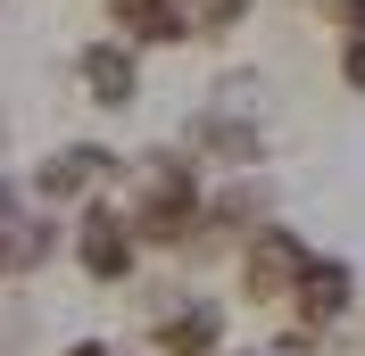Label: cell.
I'll return each mask as SVG.
<instances>
[{"mask_svg":"<svg viewBox=\"0 0 365 356\" xmlns=\"http://www.w3.org/2000/svg\"><path fill=\"white\" fill-rule=\"evenodd\" d=\"M299 266H307V248L291 232H257L250 241V298H274V290H291Z\"/></svg>","mask_w":365,"mask_h":356,"instance_id":"cell-5","label":"cell"},{"mask_svg":"<svg viewBox=\"0 0 365 356\" xmlns=\"http://www.w3.org/2000/svg\"><path fill=\"white\" fill-rule=\"evenodd\" d=\"M182 25H200V33H216V25H241V0H191V9H182Z\"/></svg>","mask_w":365,"mask_h":356,"instance_id":"cell-9","label":"cell"},{"mask_svg":"<svg viewBox=\"0 0 365 356\" xmlns=\"http://www.w3.org/2000/svg\"><path fill=\"white\" fill-rule=\"evenodd\" d=\"M133 248H141V232L116 216V207H83V224H75V257H83L91 282H125V273H133Z\"/></svg>","mask_w":365,"mask_h":356,"instance_id":"cell-2","label":"cell"},{"mask_svg":"<svg viewBox=\"0 0 365 356\" xmlns=\"http://www.w3.org/2000/svg\"><path fill=\"white\" fill-rule=\"evenodd\" d=\"M0 266H9V241H0Z\"/></svg>","mask_w":365,"mask_h":356,"instance_id":"cell-12","label":"cell"},{"mask_svg":"<svg viewBox=\"0 0 365 356\" xmlns=\"http://www.w3.org/2000/svg\"><path fill=\"white\" fill-rule=\"evenodd\" d=\"M191 216H200V182H191V166L182 157H141V191H133V232L141 241H175V232H191Z\"/></svg>","mask_w":365,"mask_h":356,"instance_id":"cell-1","label":"cell"},{"mask_svg":"<svg viewBox=\"0 0 365 356\" xmlns=\"http://www.w3.org/2000/svg\"><path fill=\"white\" fill-rule=\"evenodd\" d=\"M316 9H324V17H341L349 33H357V25H365V0H316Z\"/></svg>","mask_w":365,"mask_h":356,"instance_id":"cell-11","label":"cell"},{"mask_svg":"<svg viewBox=\"0 0 365 356\" xmlns=\"http://www.w3.org/2000/svg\"><path fill=\"white\" fill-rule=\"evenodd\" d=\"M357 298V273L341 266V257H307L299 266V282H291V307H299V323H332V315Z\"/></svg>","mask_w":365,"mask_h":356,"instance_id":"cell-4","label":"cell"},{"mask_svg":"<svg viewBox=\"0 0 365 356\" xmlns=\"http://www.w3.org/2000/svg\"><path fill=\"white\" fill-rule=\"evenodd\" d=\"M83 91L100 100V108H133L141 75H133V58H125V50H83Z\"/></svg>","mask_w":365,"mask_h":356,"instance_id":"cell-7","label":"cell"},{"mask_svg":"<svg viewBox=\"0 0 365 356\" xmlns=\"http://www.w3.org/2000/svg\"><path fill=\"white\" fill-rule=\"evenodd\" d=\"M100 174H108V150L100 141H67V150H50L34 166V199H83Z\"/></svg>","mask_w":365,"mask_h":356,"instance_id":"cell-3","label":"cell"},{"mask_svg":"<svg viewBox=\"0 0 365 356\" xmlns=\"http://www.w3.org/2000/svg\"><path fill=\"white\" fill-rule=\"evenodd\" d=\"M108 9H116V25H125L133 42H182V33H191L175 0H108Z\"/></svg>","mask_w":365,"mask_h":356,"instance_id":"cell-8","label":"cell"},{"mask_svg":"<svg viewBox=\"0 0 365 356\" xmlns=\"http://www.w3.org/2000/svg\"><path fill=\"white\" fill-rule=\"evenodd\" d=\"M341 83L365 91V33H349V42H341Z\"/></svg>","mask_w":365,"mask_h":356,"instance_id":"cell-10","label":"cell"},{"mask_svg":"<svg viewBox=\"0 0 365 356\" xmlns=\"http://www.w3.org/2000/svg\"><path fill=\"white\" fill-rule=\"evenodd\" d=\"M216 323H225V315L207 307V298H182V307L158 323V348L166 356H207V348H216Z\"/></svg>","mask_w":365,"mask_h":356,"instance_id":"cell-6","label":"cell"}]
</instances>
